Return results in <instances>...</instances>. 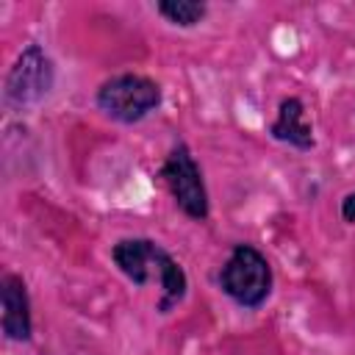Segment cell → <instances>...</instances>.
Wrapping results in <instances>:
<instances>
[{"label": "cell", "instance_id": "obj_5", "mask_svg": "<svg viewBox=\"0 0 355 355\" xmlns=\"http://www.w3.org/2000/svg\"><path fill=\"white\" fill-rule=\"evenodd\" d=\"M55 80V67L50 61V55L39 47V44H28L17 61L11 64L6 83H3V100L11 108H28L36 105Z\"/></svg>", "mask_w": 355, "mask_h": 355}, {"label": "cell", "instance_id": "obj_2", "mask_svg": "<svg viewBox=\"0 0 355 355\" xmlns=\"http://www.w3.org/2000/svg\"><path fill=\"white\" fill-rule=\"evenodd\" d=\"M222 291L241 308H261L272 294V266L252 244H236L219 272Z\"/></svg>", "mask_w": 355, "mask_h": 355}, {"label": "cell", "instance_id": "obj_9", "mask_svg": "<svg viewBox=\"0 0 355 355\" xmlns=\"http://www.w3.org/2000/svg\"><path fill=\"white\" fill-rule=\"evenodd\" d=\"M341 219L347 225H355V191L344 194V200H341Z\"/></svg>", "mask_w": 355, "mask_h": 355}, {"label": "cell", "instance_id": "obj_4", "mask_svg": "<svg viewBox=\"0 0 355 355\" xmlns=\"http://www.w3.org/2000/svg\"><path fill=\"white\" fill-rule=\"evenodd\" d=\"M161 178L175 200V205L194 222H205L208 214H211V202H208V189H205V180H202V169L200 164L194 161L189 144L178 141L164 166H161Z\"/></svg>", "mask_w": 355, "mask_h": 355}, {"label": "cell", "instance_id": "obj_1", "mask_svg": "<svg viewBox=\"0 0 355 355\" xmlns=\"http://www.w3.org/2000/svg\"><path fill=\"white\" fill-rule=\"evenodd\" d=\"M111 261L116 263V269L136 286H147V283H158L161 297H158V311L169 313L172 308H178L189 291V277L183 272V266L153 239H119L111 247Z\"/></svg>", "mask_w": 355, "mask_h": 355}, {"label": "cell", "instance_id": "obj_7", "mask_svg": "<svg viewBox=\"0 0 355 355\" xmlns=\"http://www.w3.org/2000/svg\"><path fill=\"white\" fill-rule=\"evenodd\" d=\"M269 136L275 141H283L294 150H311L313 141V128L305 122V103L300 97H283L277 105V116L269 125Z\"/></svg>", "mask_w": 355, "mask_h": 355}, {"label": "cell", "instance_id": "obj_3", "mask_svg": "<svg viewBox=\"0 0 355 355\" xmlns=\"http://www.w3.org/2000/svg\"><path fill=\"white\" fill-rule=\"evenodd\" d=\"M94 100L105 116L122 125H133L150 116L161 105V86L147 75L122 72V75L103 80Z\"/></svg>", "mask_w": 355, "mask_h": 355}, {"label": "cell", "instance_id": "obj_6", "mask_svg": "<svg viewBox=\"0 0 355 355\" xmlns=\"http://www.w3.org/2000/svg\"><path fill=\"white\" fill-rule=\"evenodd\" d=\"M0 324L3 336L8 341H28L33 333V319H31V297L25 288V280L14 272H6L0 277Z\"/></svg>", "mask_w": 355, "mask_h": 355}, {"label": "cell", "instance_id": "obj_8", "mask_svg": "<svg viewBox=\"0 0 355 355\" xmlns=\"http://www.w3.org/2000/svg\"><path fill=\"white\" fill-rule=\"evenodd\" d=\"M155 11L178 28H194L208 14V6L194 3V0H161V3H155Z\"/></svg>", "mask_w": 355, "mask_h": 355}]
</instances>
